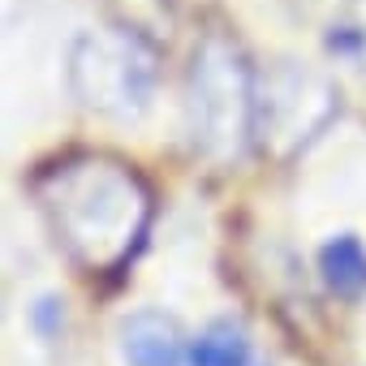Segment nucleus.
<instances>
[{"label":"nucleus","mask_w":366,"mask_h":366,"mask_svg":"<svg viewBox=\"0 0 366 366\" xmlns=\"http://www.w3.org/2000/svg\"><path fill=\"white\" fill-rule=\"evenodd\" d=\"M39 212L82 272H121L147 242L151 190L117 155H69L39 172Z\"/></svg>","instance_id":"obj_1"},{"label":"nucleus","mask_w":366,"mask_h":366,"mask_svg":"<svg viewBox=\"0 0 366 366\" xmlns=\"http://www.w3.org/2000/svg\"><path fill=\"white\" fill-rule=\"evenodd\" d=\"M259 74L250 69L237 39L212 31L190 61L186 78V121L190 142L212 164H233L254 142Z\"/></svg>","instance_id":"obj_2"},{"label":"nucleus","mask_w":366,"mask_h":366,"mask_svg":"<svg viewBox=\"0 0 366 366\" xmlns=\"http://www.w3.org/2000/svg\"><path fill=\"white\" fill-rule=\"evenodd\" d=\"M69 86L99 117H138L155 86V52L134 31H86L69 48Z\"/></svg>","instance_id":"obj_3"},{"label":"nucleus","mask_w":366,"mask_h":366,"mask_svg":"<svg viewBox=\"0 0 366 366\" xmlns=\"http://www.w3.org/2000/svg\"><path fill=\"white\" fill-rule=\"evenodd\" d=\"M340 112L336 86L293 61L259 74V112H254V147L272 159H293L310 147Z\"/></svg>","instance_id":"obj_4"},{"label":"nucleus","mask_w":366,"mask_h":366,"mask_svg":"<svg viewBox=\"0 0 366 366\" xmlns=\"http://www.w3.org/2000/svg\"><path fill=\"white\" fill-rule=\"evenodd\" d=\"M121 353L129 366H181L190 357L186 332L164 310H134L121 323Z\"/></svg>","instance_id":"obj_5"},{"label":"nucleus","mask_w":366,"mask_h":366,"mask_svg":"<svg viewBox=\"0 0 366 366\" xmlns=\"http://www.w3.org/2000/svg\"><path fill=\"white\" fill-rule=\"evenodd\" d=\"M190 366H263L250 332L233 319H216L190 345Z\"/></svg>","instance_id":"obj_6"},{"label":"nucleus","mask_w":366,"mask_h":366,"mask_svg":"<svg viewBox=\"0 0 366 366\" xmlns=\"http://www.w3.org/2000/svg\"><path fill=\"white\" fill-rule=\"evenodd\" d=\"M319 276L336 297H362L366 293V246L353 233L332 237L319 250Z\"/></svg>","instance_id":"obj_7"}]
</instances>
